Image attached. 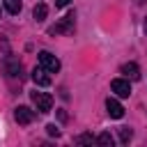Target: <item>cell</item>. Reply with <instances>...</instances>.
I'll list each match as a JSON object with an SVG mask.
<instances>
[{"mask_svg": "<svg viewBox=\"0 0 147 147\" xmlns=\"http://www.w3.org/2000/svg\"><path fill=\"white\" fill-rule=\"evenodd\" d=\"M96 142H99V145H103V147H113V142H115V140H113V136L106 131V133H101V136L96 138Z\"/></svg>", "mask_w": 147, "mask_h": 147, "instance_id": "obj_13", "label": "cell"}, {"mask_svg": "<svg viewBox=\"0 0 147 147\" xmlns=\"http://www.w3.org/2000/svg\"><path fill=\"white\" fill-rule=\"evenodd\" d=\"M71 0H55V7H67Z\"/></svg>", "mask_w": 147, "mask_h": 147, "instance_id": "obj_16", "label": "cell"}, {"mask_svg": "<svg viewBox=\"0 0 147 147\" xmlns=\"http://www.w3.org/2000/svg\"><path fill=\"white\" fill-rule=\"evenodd\" d=\"M46 133H48V136H55V138H57V136H60V129H57L55 124H48V126H46Z\"/></svg>", "mask_w": 147, "mask_h": 147, "instance_id": "obj_15", "label": "cell"}, {"mask_svg": "<svg viewBox=\"0 0 147 147\" xmlns=\"http://www.w3.org/2000/svg\"><path fill=\"white\" fill-rule=\"evenodd\" d=\"M74 28H76V14H74V11H69L64 18H60L55 25H51V28H48V34H71V32H74Z\"/></svg>", "mask_w": 147, "mask_h": 147, "instance_id": "obj_1", "label": "cell"}, {"mask_svg": "<svg viewBox=\"0 0 147 147\" xmlns=\"http://www.w3.org/2000/svg\"><path fill=\"white\" fill-rule=\"evenodd\" d=\"M14 119H16L21 126H28V124L34 119V110H30L28 106H18V108L14 110Z\"/></svg>", "mask_w": 147, "mask_h": 147, "instance_id": "obj_4", "label": "cell"}, {"mask_svg": "<svg viewBox=\"0 0 147 147\" xmlns=\"http://www.w3.org/2000/svg\"><path fill=\"white\" fill-rule=\"evenodd\" d=\"M39 64H41L48 74H57V71H60V60H57L53 53H48V51H41V53H39Z\"/></svg>", "mask_w": 147, "mask_h": 147, "instance_id": "obj_3", "label": "cell"}, {"mask_svg": "<svg viewBox=\"0 0 147 147\" xmlns=\"http://www.w3.org/2000/svg\"><path fill=\"white\" fill-rule=\"evenodd\" d=\"M145 32H147V18H145Z\"/></svg>", "mask_w": 147, "mask_h": 147, "instance_id": "obj_17", "label": "cell"}, {"mask_svg": "<svg viewBox=\"0 0 147 147\" xmlns=\"http://www.w3.org/2000/svg\"><path fill=\"white\" fill-rule=\"evenodd\" d=\"M106 110H108V115H110L113 119H122V117H124V108H122V103H119L117 99H113V96L106 99Z\"/></svg>", "mask_w": 147, "mask_h": 147, "instance_id": "obj_7", "label": "cell"}, {"mask_svg": "<svg viewBox=\"0 0 147 147\" xmlns=\"http://www.w3.org/2000/svg\"><path fill=\"white\" fill-rule=\"evenodd\" d=\"M46 14H48V7H46L44 2H37V5H34V9H32L34 21H44V18H46Z\"/></svg>", "mask_w": 147, "mask_h": 147, "instance_id": "obj_10", "label": "cell"}, {"mask_svg": "<svg viewBox=\"0 0 147 147\" xmlns=\"http://www.w3.org/2000/svg\"><path fill=\"white\" fill-rule=\"evenodd\" d=\"M32 80H34V85H39V87H48V85H51V76H48V71H46L41 64L32 69Z\"/></svg>", "mask_w": 147, "mask_h": 147, "instance_id": "obj_6", "label": "cell"}, {"mask_svg": "<svg viewBox=\"0 0 147 147\" xmlns=\"http://www.w3.org/2000/svg\"><path fill=\"white\" fill-rule=\"evenodd\" d=\"M110 90L115 92V96H122V99H126V96L131 94V85H129V80H124V78H115V80L110 83Z\"/></svg>", "mask_w": 147, "mask_h": 147, "instance_id": "obj_5", "label": "cell"}, {"mask_svg": "<svg viewBox=\"0 0 147 147\" xmlns=\"http://www.w3.org/2000/svg\"><path fill=\"white\" fill-rule=\"evenodd\" d=\"M119 71H122L126 78H131V80H138V78H140V69H138L136 62H126V64H122Z\"/></svg>", "mask_w": 147, "mask_h": 147, "instance_id": "obj_8", "label": "cell"}, {"mask_svg": "<svg viewBox=\"0 0 147 147\" xmlns=\"http://www.w3.org/2000/svg\"><path fill=\"white\" fill-rule=\"evenodd\" d=\"M76 142H78V145H92V142H96V138H92L90 133H83V136L76 138Z\"/></svg>", "mask_w": 147, "mask_h": 147, "instance_id": "obj_14", "label": "cell"}, {"mask_svg": "<svg viewBox=\"0 0 147 147\" xmlns=\"http://www.w3.org/2000/svg\"><path fill=\"white\" fill-rule=\"evenodd\" d=\"M30 96H32V103L37 106L39 113H51V110H53V96H51V94H46V92H37V90H34Z\"/></svg>", "mask_w": 147, "mask_h": 147, "instance_id": "obj_2", "label": "cell"}, {"mask_svg": "<svg viewBox=\"0 0 147 147\" xmlns=\"http://www.w3.org/2000/svg\"><path fill=\"white\" fill-rule=\"evenodd\" d=\"M117 131H119V142H124V145H126V142L133 138V131H131L129 126H119Z\"/></svg>", "mask_w": 147, "mask_h": 147, "instance_id": "obj_12", "label": "cell"}, {"mask_svg": "<svg viewBox=\"0 0 147 147\" xmlns=\"http://www.w3.org/2000/svg\"><path fill=\"white\" fill-rule=\"evenodd\" d=\"M5 71L9 76H18L21 74V62L14 60V57H5Z\"/></svg>", "mask_w": 147, "mask_h": 147, "instance_id": "obj_9", "label": "cell"}, {"mask_svg": "<svg viewBox=\"0 0 147 147\" xmlns=\"http://www.w3.org/2000/svg\"><path fill=\"white\" fill-rule=\"evenodd\" d=\"M2 2H5V9H7L11 16H16V14L21 11V7H23L21 0H2Z\"/></svg>", "mask_w": 147, "mask_h": 147, "instance_id": "obj_11", "label": "cell"}]
</instances>
